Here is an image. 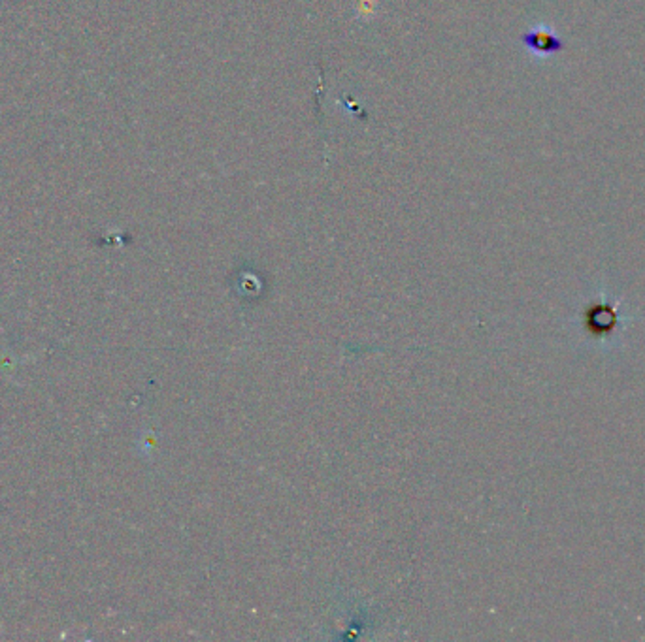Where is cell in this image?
<instances>
[{"label": "cell", "mask_w": 645, "mask_h": 642, "mask_svg": "<svg viewBox=\"0 0 645 642\" xmlns=\"http://www.w3.org/2000/svg\"><path fill=\"white\" fill-rule=\"evenodd\" d=\"M521 42H523V45L530 53H534L540 59L557 55V53L564 52V48H566L564 40L547 25L532 27L530 31H526L521 36Z\"/></svg>", "instance_id": "cell-1"}]
</instances>
